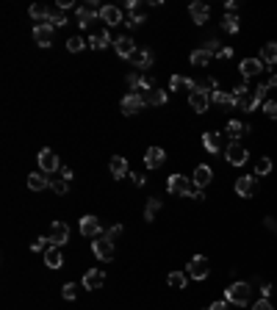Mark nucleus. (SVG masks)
Instances as JSON below:
<instances>
[{
	"label": "nucleus",
	"mask_w": 277,
	"mask_h": 310,
	"mask_svg": "<svg viewBox=\"0 0 277 310\" xmlns=\"http://www.w3.org/2000/svg\"><path fill=\"white\" fill-rule=\"evenodd\" d=\"M127 28H139L144 23V14H147V3H139V0H131L127 3Z\"/></svg>",
	"instance_id": "7"
},
{
	"label": "nucleus",
	"mask_w": 277,
	"mask_h": 310,
	"mask_svg": "<svg viewBox=\"0 0 277 310\" xmlns=\"http://www.w3.org/2000/svg\"><path fill=\"white\" fill-rule=\"evenodd\" d=\"M75 11H78V25H80V28H86L89 23H94V19L100 17L103 6H97L94 0H89V3H83V6H75Z\"/></svg>",
	"instance_id": "4"
},
{
	"label": "nucleus",
	"mask_w": 277,
	"mask_h": 310,
	"mask_svg": "<svg viewBox=\"0 0 277 310\" xmlns=\"http://www.w3.org/2000/svg\"><path fill=\"white\" fill-rule=\"evenodd\" d=\"M36 161H39V169L45 172V175H50V172H56L58 169V155L53 153L50 147H45V150H39V155H36Z\"/></svg>",
	"instance_id": "8"
},
{
	"label": "nucleus",
	"mask_w": 277,
	"mask_h": 310,
	"mask_svg": "<svg viewBox=\"0 0 277 310\" xmlns=\"http://www.w3.org/2000/svg\"><path fill=\"white\" fill-rule=\"evenodd\" d=\"M211 102L225 106V108H236V106H239V100L233 97V92H211Z\"/></svg>",
	"instance_id": "28"
},
{
	"label": "nucleus",
	"mask_w": 277,
	"mask_h": 310,
	"mask_svg": "<svg viewBox=\"0 0 277 310\" xmlns=\"http://www.w3.org/2000/svg\"><path fill=\"white\" fill-rule=\"evenodd\" d=\"M261 296H263V299H269V296H272V285H269V282L261 288Z\"/></svg>",
	"instance_id": "55"
},
{
	"label": "nucleus",
	"mask_w": 277,
	"mask_h": 310,
	"mask_svg": "<svg viewBox=\"0 0 277 310\" xmlns=\"http://www.w3.org/2000/svg\"><path fill=\"white\" fill-rule=\"evenodd\" d=\"M188 106H191L197 114H205V111H208V106H211V92L200 89V84H197V89H194V92L188 94Z\"/></svg>",
	"instance_id": "6"
},
{
	"label": "nucleus",
	"mask_w": 277,
	"mask_h": 310,
	"mask_svg": "<svg viewBox=\"0 0 277 310\" xmlns=\"http://www.w3.org/2000/svg\"><path fill=\"white\" fill-rule=\"evenodd\" d=\"M50 177H45V175H39V172H31L28 175V189L31 191H45V189H50Z\"/></svg>",
	"instance_id": "27"
},
{
	"label": "nucleus",
	"mask_w": 277,
	"mask_h": 310,
	"mask_svg": "<svg viewBox=\"0 0 277 310\" xmlns=\"http://www.w3.org/2000/svg\"><path fill=\"white\" fill-rule=\"evenodd\" d=\"M47 238H50L53 246H64L67 241H70V227L64 222H53L50 224V233H47Z\"/></svg>",
	"instance_id": "9"
},
{
	"label": "nucleus",
	"mask_w": 277,
	"mask_h": 310,
	"mask_svg": "<svg viewBox=\"0 0 277 310\" xmlns=\"http://www.w3.org/2000/svg\"><path fill=\"white\" fill-rule=\"evenodd\" d=\"M186 280H188V274H186V272H172L169 277H166L169 288H186Z\"/></svg>",
	"instance_id": "37"
},
{
	"label": "nucleus",
	"mask_w": 277,
	"mask_h": 310,
	"mask_svg": "<svg viewBox=\"0 0 277 310\" xmlns=\"http://www.w3.org/2000/svg\"><path fill=\"white\" fill-rule=\"evenodd\" d=\"M258 106H261V102L255 100V94H252V92H249V94H244V97L239 100V108H241V111H255Z\"/></svg>",
	"instance_id": "38"
},
{
	"label": "nucleus",
	"mask_w": 277,
	"mask_h": 310,
	"mask_svg": "<svg viewBox=\"0 0 277 310\" xmlns=\"http://www.w3.org/2000/svg\"><path fill=\"white\" fill-rule=\"evenodd\" d=\"M166 191H169V194H178V197H194V199H197L202 189H197L194 180H188V177H183V175H169V180H166Z\"/></svg>",
	"instance_id": "1"
},
{
	"label": "nucleus",
	"mask_w": 277,
	"mask_h": 310,
	"mask_svg": "<svg viewBox=\"0 0 277 310\" xmlns=\"http://www.w3.org/2000/svg\"><path fill=\"white\" fill-rule=\"evenodd\" d=\"M103 224H100L97 216H83L80 219V236H89V238H97Z\"/></svg>",
	"instance_id": "15"
},
{
	"label": "nucleus",
	"mask_w": 277,
	"mask_h": 310,
	"mask_svg": "<svg viewBox=\"0 0 277 310\" xmlns=\"http://www.w3.org/2000/svg\"><path fill=\"white\" fill-rule=\"evenodd\" d=\"M105 45H111V33L108 31H100V33H92L89 36V47H94V50H103Z\"/></svg>",
	"instance_id": "31"
},
{
	"label": "nucleus",
	"mask_w": 277,
	"mask_h": 310,
	"mask_svg": "<svg viewBox=\"0 0 277 310\" xmlns=\"http://www.w3.org/2000/svg\"><path fill=\"white\" fill-rule=\"evenodd\" d=\"M269 89H277V75H272V78H269Z\"/></svg>",
	"instance_id": "57"
},
{
	"label": "nucleus",
	"mask_w": 277,
	"mask_h": 310,
	"mask_svg": "<svg viewBox=\"0 0 277 310\" xmlns=\"http://www.w3.org/2000/svg\"><path fill=\"white\" fill-rule=\"evenodd\" d=\"M252 310H274V305H272L269 299H263V296H261V299L252 305Z\"/></svg>",
	"instance_id": "49"
},
{
	"label": "nucleus",
	"mask_w": 277,
	"mask_h": 310,
	"mask_svg": "<svg viewBox=\"0 0 277 310\" xmlns=\"http://www.w3.org/2000/svg\"><path fill=\"white\" fill-rule=\"evenodd\" d=\"M92 250H94V255H97L100 260H111L114 258V241H108L105 236H97V238H94V244H92Z\"/></svg>",
	"instance_id": "12"
},
{
	"label": "nucleus",
	"mask_w": 277,
	"mask_h": 310,
	"mask_svg": "<svg viewBox=\"0 0 277 310\" xmlns=\"http://www.w3.org/2000/svg\"><path fill=\"white\" fill-rule=\"evenodd\" d=\"M83 45H89V42H83V36H72L70 42H67V50H70V53H80V50H83Z\"/></svg>",
	"instance_id": "40"
},
{
	"label": "nucleus",
	"mask_w": 277,
	"mask_h": 310,
	"mask_svg": "<svg viewBox=\"0 0 277 310\" xmlns=\"http://www.w3.org/2000/svg\"><path fill=\"white\" fill-rule=\"evenodd\" d=\"M33 42L39 47H50L53 45V28L47 23H39L36 28H33Z\"/></svg>",
	"instance_id": "14"
},
{
	"label": "nucleus",
	"mask_w": 277,
	"mask_h": 310,
	"mask_svg": "<svg viewBox=\"0 0 277 310\" xmlns=\"http://www.w3.org/2000/svg\"><path fill=\"white\" fill-rule=\"evenodd\" d=\"M161 205H164V202H161V199H150V202H147V208H144V222H155V213H158L161 211Z\"/></svg>",
	"instance_id": "36"
},
{
	"label": "nucleus",
	"mask_w": 277,
	"mask_h": 310,
	"mask_svg": "<svg viewBox=\"0 0 277 310\" xmlns=\"http://www.w3.org/2000/svg\"><path fill=\"white\" fill-rule=\"evenodd\" d=\"M133 185H144V175H131Z\"/></svg>",
	"instance_id": "56"
},
{
	"label": "nucleus",
	"mask_w": 277,
	"mask_h": 310,
	"mask_svg": "<svg viewBox=\"0 0 277 310\" xmlns=\"http://www.w3.org/2000/svg\"><path fill=\"white\" fill-rule=\"evenodd\" d=\"M188 58H191V64H197V67H205L208 61L214 58V53H208L205 47H197V50H194V53H191V56H188Z\"/></svg>",
	"instance_id": "34"
},
{
	"label": "nucleus",
	"mask_w": 277,
	"mask_h": 310,
	"mask_svg": "<svg viewBox=\"0 0 277 310\" xmlns=\"http://www.w3.org/2000/svg\"><path fill=\"white\" fill-rule=\"evenodd\" d=\"M169 89H172V92H180V89H188V92H194V89H197V84H194L191 78H183V75H172V78H169Z\"/></svg>",
	"instance_id": "29"
},
{
	"label": "nucleus",
	"mask_w": 277,
	"mask_h": 310,
	"mask_svg": "<svg viewBox=\"0 0 277 310\" xmlns=\"http://www.w3.org/2000/svg\"><path fill=\"white\" fill-rule=\"evenodd\" d=\"M47 25H50V28H64V25H67L64 11H58V9H47Z\"/></svg>",
	"instance_id": "32"
},
{
	"label": "nucleus",
	"mask_w": 277,
	"mask_h": 310,
	"mask_svg": "<svg viewBox=\"0 0 277 310\" xmlns=\"http://www.w3.org/2000/svg\"><path fill=\"white\" fill-rule=\"evenodd\" d=\"M249 130H252V128H249V125H244V122L230 119V122H227V128H225V133L230 136V141H239L241 136H247V133H249Z\"/></svg>",
	"instance_id": "20"
},
{
	"label": "nucleus",
	"mask_w": 277,
	"mask_h": 310,
	"mask_svg": "<svg viewBox=\"0 0 277 310\" xmlns=\"http://www.w3.org/2000/svg\"><path fill=\"white\" fill-rule=\"evenodd\" d=\"M131 61H133V67H136L139 72H147L153 67V53L150 50H141V47H136V53L131 56Z\"/></svg>",
	"instance_id": "16"
},
{
	"label": "nucleus",
	"mask_w": 277,
	"mask_h": 310,
	"mask_svg": "<svg viewBox=\"0 0 277 310\" xmlns=\"http://www.w3.org/2000/svg\"><path fill=\"white\" fill-rule=\"evenodd\" d=\"M50 238H39V241H33V244H31V250L33 252H47V250H50Z\"/></svg>",
	"instance_id": "45"
},
{
	"label": "nucleus",
	"mask_w": 277,
	"mask_h": 310,
	"mask_svg": "<svg viewBox=\"0 0 277 310\" xmlns=\"http://www.w3.org/2000/svg\"><path fill=\"white\" fill-rule=\"evenodd\" d=\"M114 47H117V53H119L122 58H131L133 53H136V42H133L131 36H119L117 42H114Z\"/></svg>",
	"instance_id": "25"
},
{
	"label": "nucleus",
	"mask_w": 277,
	"mask_h": 310,
	"mask_svg": "<svg viewBox=\"0 0 277 310\" xmlns=\"http://www.w3.org/2000/svg\"><path fill=\"white\" fill-rule=\"evenodd\" d=\"M261 61L266 67H272V64H277V42H266L261 47Z\"/></svg>",
	"instance_id": "30"
},
{
	"label": "nucleus",
	"mask_w": 277,
	"mask_h": 310,
	"mask_svg": "<svg viewBox=\"0 0 277 310\" xmlns=\"http://www.w3.org/2000/svg\"><path fill=\"white\" fill-rule=\"evenodd\" d=\"M61 180H67V183L72 180V169L70 167H61Z\"/></svg>",
	"instance_id": "53"
},
{
	"label": "nucleus",
	"mask_w": 277,
	"mask_h": 310,
	"mask_svg": "<svg viewBox=\"0 0 277 310\" xmlns=\"http://www.w3.org/2000/svg\"><path fill=\"white\" fill-rule=\"evenodd\" d=\"M225 155H227V161H230L233 167L247 163V147H244V144H239V141H230V144H227Z\"/></svg>",
	"instance_id": "11"
},
{
	"label": "nucleus",
	"mask_w": 277,
	"mask_h": 310,
	"mask_svg": "<svg viewBox=\"0 0 277 310\" xmlns=\"http://www.w3.org/2000/svg\"><path fill=\"white\" fill-rule=\"evenodd\" d=\"M164 161H166V153H164L161 147H150V150H147V155H144L147 169H158V167H164Z\"/></svg>",
	"instance_id": "19"
},
{
	"label": "nucleus",
	"mask_w": 277,
	"mask_h": 310,
	"mask_svg": "<svg viewBox=\"0 0 277 310\" xmlns=\"http://www.w3.org/2000/svg\"><path fill=\"white\" fill-rule=\"evenodd\" d=\"M208 310H227V299H216V302H211V307Z\"/></svg>",
	"instance_id": "50"
},
{
	"label": "nucleus",
	"mask_w": 277,
	"mask_h": 310,
	"mask_svg": "<svg viewBox=\"0 0 277 310\" xmlns=\"http://www.w3.org/2000/svg\"><path fill=\"white\" fill-rule=\"evenodd\" d=\"M188 14H191V19L197 25L208 23V17H211V9H208V3H191L188 6Z\"/></svg>",
	"instance_id": "21"
},
{
	"label": "nucleus",
	"mask_w": 277,
	"mask_h": 310,
	"mask_svg": "<svg viewBox=\"0 0 277 310\" xmlns=\"http://www.w3.org/2000/svg\"><path fill=\"white\" fill-rule=\"evenodd\" d=\"M100 19H103L105 25H122V9H117V6H103V11H100Z\"/></svg>",
	"instance_id": "18"
},
{
	"label": "nucleus",
	"mask_w": 277,
	"mask_h": 310,
	"mask_svg": "<svg viewBox=\"0 0 277 310\" xmlns=\"http://www.w3.org/2000/svg\"><path fill=\"white\" fill-rule=\"evenodd\" d=\"M230 56H233V50H230V47H222V50L216 53V58H222V61H227Z\"/></svg>",
	"instance_id": "51"
},
{
	"label": "nucleus",
	"mask_w": 277,
	"mask_h": 310,
	"mask_svg": "<svg viewBox=\"0 0 277 310\" xmlns=\"http://www.w3.org/2000/svg\"><path fill=\"white\" fill-rule=\"evenodd\" d=\"M263 111H266L272 119H277V100H269V102H263Z\"/></svg>",
	"instance_id": "48"
},
{
	"label": "nucleus",
	"mask_w": 277,
	"mask_h": 310,
	"mask_svg": "<svg viewBox=\"0 0 277 310\" xmlns=\"http://www.w3.org/2000/svg\"><path fill=\"white\" fill-rule=\"evenodd\" d=\"M108 169H111V175L117 177V180H122V177H127V161L122 155H114L111 161H108Z\"/></svg>",
	"instance_id": "23"
},
{
	"label": "nucleus",
	"mask_w": 277,
	"mask_h": 310,
	"mask_svg": "<svg viewBox=\"0 0 277 310\" xmlns=\"http://www.w3.org/2000/svg\"><path fill=\"white\" fill-rule=\"evenodd\" d=\"M214 180V172H211V167H205V163H200L197 169H194V185L197 189H205L208 183Z\"/></svg>",
	"instance_id": "24"
},
{
	"label": "nucleus",
	"mask_w": 277,
	"mask_h": 310,
	"mask_svg": "<svg viewBox=\"0 0 277 310\" xmlns=\"http://www.w3.org/2000/svg\"><path fill=\"white\" fill-rule=\"evenodd\" d=\"M119 236H122V227H119V224H114V227H108V230H105V238L108 241H117Z\"/></svg>",
	"instance_id": "47"
},
{
	"label": "nucleus",
	"mask_w": 277,
	"mask_h": 310,
	"mask_svg": "<svg viewBox=\"0 0 277 310\" xmlns=\"http://www.w3.org/2000/svg\"><path fill=\"white\" fill-rule=\"evenodd\" d=\"M105 285V272L103 268H89V272L83 274V288L86 291H97V288Z\"/></svg>",
	"instance_id": "10"
},
{
	"label": "nucleus",
	"mask_w": 277,
	"mask_h": 310,
	"mask_svg": "<svg viewBox=\"0 0 277 310\" xmlns=\"http://www.w3.org/2000/svg\"><path fill=\"white\" fill-rule=\"evenodd\" d=\"M144 100H147V106H164L166 92H164V89H150V92L144 94Z\"/></svg>",
	"instance_id": "33"
},
{
	"label": "nucleus",
	"mask_w": 277,
	"mask_h": 310,
	"mask_svg": "<svg viewBox=\"0 0 277 310\" xmlns=\"http://www.w3.org/2000/svg\"><path fill=\"white\" fill-rule=\"evenodd\" d=\"M222 28H225L227 33H239V28H241L239 14H225V17H222Z\"/></svg>",
	"instance_id": "35"
},
{
	"label": "nucleus",
	"mask_w": 277,
	"mask_h": 310,
	"mask_svg": "<svg viewBox=\"0 0 277 310\" xmlns=\"http://www.w3.org/2000/svg\"><path fill=\"white\" fill-rule=\"evenodd\" d=\"M186 274L191 280H205L208 274H211V266H208L205 255H194V258L188 260V266H186Z\"/></svg>",
	"instance_id": "3"
},
{
	"label": "nucleus",
	"mask_w": 277,
	"mask_h": 310,
	"mask_svg": "<svg viewBox=\"0 0 277 310\" xmlns=\"http://www.w3.org/2000/svg\"><path fill=\"white\" fill-rule=\"evenodd\" d=\"M263 222H266V227H269V230H272V233H277V222H274V216H266V219H263Z\"/></svg>",
	"instance_id": "54"
},
{
	"label": "nucleus",
	"mask_w": 277,
	"mask_h": 310,
	"mask_svg": "<svg viewBox=\"0 0 277 310\" xmlns=\"http://www.w3.org/2000/svg\"><path fill=\"white\" fill-rule=\"evenodd\" d=\"M50 189L56 191L58 197H64L67 191H70V183H67V180H53V183H50Z\"/></svg>",
	"instance_id": "44"
},
{
	"label": "nucleus",
	"mask_w": 277,
	"mask_h": 310,
	"mask_svg": "<svg viewBox=\"0 0 277 310\" xmlns=\"http://www.w3.org/2000/svg\"><path fill=\"white\" fill-rule=\"evenodd\" d=\"M28 11H31V17H33V19H39V23H42V19H45V23H47V9H45V6L33 3Z\"/></svg>",
	"instance_id": "41"
},
{
	"label": "nucleus",
	"mask_w": 277,
	"mask_h": 310,
	"mask_svg": "<svg viewBox=\"0 0 277 310\" xmlns=\"http://www.w3.org/2000/svg\"><path fill=\"white\" fill-rule=\"evenodd\" d=\"M127 89H133V92H139V84H141V72L136 70V72H131V75H127Z\"/></svg>",
	"instance_id": "43"
},
{
	"label": "nucleus",
	"mask_w": 277,
	"mask_h": 310,
	"mask_svg": "<svg viewBox=\"0 0 277 310\" xmlns=\"http://www.w3.org/2000/svg\"><path fill=\"white\" fill-rule=\"evenodd\" d=\"M202 147H205L208 153H219V147H222V133H216V130H208V133H202Z\"/></svg>",
	"instance_id": "26"
},
{
	"label": "nucleus",
	"mask_w": 277,
	"mask_h": 310,
	"mask_svg": "<svg viewBox=\"0 0 277 310\" xmlns=\"http://www.w3.org/2000/svg\"><path fill=\"white\" fill-rule=\"evenodd\" d=\"M119 106H122V114L125 116H133V114H139L141 108L147 106V100H144V94H139V92H127Z\"/></svg>",
	"instance_id": "5"
},
{
	"label": "nucleus",
	"mask_w": 277,
	"mask_h": 310,
	"mask_svg": "<svg viewBox=\"0 0 277 310\" xmlns=\"http://www.w3.org/2000/svg\"><path fill=\"white\" fill-rule=\"evenodd\" d=\"M45 266H47V268H61V266H64L61 246H50V250L45 252Z\"/></svg>",
	"instance_id": "22"
},
{
	"label": "nucleus",
	"mask_w": 277,
	"mask_h": 310,
	"mask_svg": "<svg viewBox=\"0 0 277 310\" xmlns=\"http://www.w3.org/2000/svg\"><path fill=\"white\" fill-rule=\"evenodd\" d=\"M272 172V161L269 158H258V163H255V175H269Z\"/></svg>",
	"instance_id": "42"
},
{
	"label": "nucleus",
	"mask_w": 277,
	"mask_h": 310,
	"mask_svg": "<svg viewBox=\"0 0 277 310\" xmlns=\"http://www.w3.org/2000/svg\"><path fill=\"white\" fill-rule=\"evenodd\" d=\"M239 70H241V75H244V78L249 80V78H255V75H261V70H266V67H263L261 58H244V61L239 64Z\"/></svg>",
	"instance_id": "17"
},
{
	"label": "nucleus",
	"mask_w": 277,
	"mask_h": 310,
	"mask_svg": "<svg viewBox=\"0 0 277 310\" xmlns=\"http://www.w3.org/2000/svg\"><path fill=\"white\" fill-rule=\"evenodd\" d=\"M255 189H258V177L255 175H244V177L236 180V194L239 197H252Z\"/></svg>",
	"instance_id": "13"
},
{
	"label": "nucleus",
	"mask_w": 277,
	"mask_h": 310,
	"mask_svg": "<svg viewBox=\"0 0 277 310\" xmlns=\"http://www.w3.org/2000/svg\"><path fill=\"white\" fill-rule=\"evenodd\" d=\"M266 92H269V84H261V86L252 89V94H255V100H258V102L266 100Z\"/></svg>",
	"instance_id": "46"
},
{
	"label": "nucleus",
	"mask_w": 277,
	"mask_h": 310,
	"mask_svg": "<svg viewBox=\"0 0 277 310\" xmlns=\"http://www.w3.org/2000/svg\"><path fill=\"white\" fill-rule=\"evenodd\" d=\"M225 299L233 302V305L244 307L249 305V299H252V288H249V282H233L230 288H225Z\"/></svg>",
	"instance_id": "2"
},
{
	"label": "nucleus",
	"mask_w": 277,
	"mask_h": 310,
	"mask_svg": "<svg viewBox=\"0 0 277 310\" xmlns=\"http://www.w3.org/2000/svg\"><path fill=\"white\" fill-rule=\"evenodd\" d=\"M78 288H80L78 282H67V285L61 288V296H64L67 302H72V299H75V296H78Z\"/></svg>",
	"instance_id": "39"
},
{
	"label": "nucleus",
	"mask_w": 277,
	"mask_h": 310,
	"mask_svg": "<svg viewBox=\"0 0 277 310\" xmlns=\"http://www.w3.org/2000/svg\"><path fill=\"white\" fill-rule=\"evenodd\" d=\"M225 9H227V14H236V11H239V3H236V0H227Z\"/></svg>",
	"instance_id": "52"
}]
</instances>
